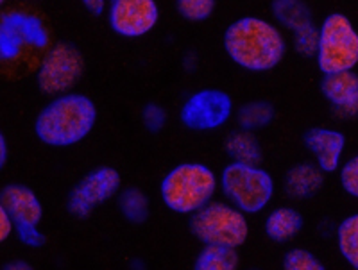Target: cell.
Instances as JSON below:
<instances>
[{"label":"cell","instance_id":"cell-27","mask_svg":"<svg viewBox=\"0 0 358 270\" xmlns=\"http://www.w3.org/2000/svg\"><path fill=\"white\" fill-rule=\"evenodd\" d=\"M15 234V222L9 213L0 206V241H6Z\"/></svg>","mask_w":358,"mask_h":270},{"label":"cell","instance_id":"cell-22","mask_svg":"<svg viewBox=\"0 0 358 270\" xmlns=\"http://www.w3.org/2000/svg\"><path fill=\"white\" fill-rule=\"evenodd\" d=\"M290 43L297 56L306 59H315L319 49V25L315 22L303 25L290 33Z\"/></svg>","mask_w":358,"mask_h":270},{"label":"cell","instance_id":"cell-9","mask_svg":"<svg viewBox=\"0 0 358 270\" xmlns=\"http://www.w3.org/2000/svg\"><path fill=\"white\" fill-rule=\"evenodd\" d=\"M235 103L226 90L201 88L192 91L179 107V122L194 133H213L222 129L235 117Z\"/></svg>","mask_w":358,"mask_h":270},{"label":"cell","instance_id":"cell-20","mask_svg":"<svg viewBox=\"0 0 358 270\" xmlns=\"http://www.w3.org/2000/svg\"><path fill=\"white\" fill-rule=\"evenodd\" d=\"M241 254L235 247L203 246L194 260V270H236Z\"/></svg>","mask_w":358,"mask_h":270},{"label":"cell","instance_id":"cell-28","mask_svg":"<svg viewBox=\"0 0 358 270\" xmlns=\"http://www.w3.org/2000/svg\"><path fill=\"white\" fill-rule=\"evenodd\" d=\"M81 4L90 15H94V17H102V15H106L108 13L110 0H81Z\"/></svg>","mask_w":358,"mask_h":270},{"label":"cell","instance_id":"cell-3","mask_svg":"<svg viewBox=\"0 0 358 270\" xmlns=\"http://www.w3.org/2000/svg\"><path fill=\"white\" fill-rule=\"evenodd\" d=\"M219 190V176L210 165L183 161L162 177L158 192L165 208L176 215L190 217L212 202Z\"/></svg>","mask_w":358,"mask_h":270},{"label":"cell","instance_id":"cell-32","mask_svg":"<svg viewBox=\"0 0 358 270\" xmlns=\"http://www.w3.org/2000/svg\"><path fill=\"white\" fill-rule=\"evenodd\" d=\"M27 2H34V0H27Z\"/></svg>","mask_w":358,"mask_h":270},{"label":"cell","instance_id":"cell-11","mask_svg":"<svg viewBox=\"0 0 358 270\" xmlns=\"http://www.w3.org/2000/svg\"><path fill=\"white\" fill-rule=\"evenodd\" d=\"M106 17L117 36L138 40L156 29L159 6L156 0H111Z\"/></svg>","mask_w":358,"mask_h":270},{"label":"cell","instance_id":"cell-25","mask_svg":"<svg viewBox=\"0 0 358 270\" xmlns=\"http://www.w3.org/2000/svg\"><path fill=\"white\" fill-rule=\"evenodd\" d=\"M142 126L147 133L158 135L167 126V110L158 103H147L142 110Z\"/></svg>","mask_w":358,"mask_h":270},{"label":"cell","instance_id":"cell-30","mask_svg":"<svg viewBox=\"0 0 358 270\" xmlns=\"http://www.w3.org/2000/svg\"><path fill=\"white\" fill-rule=\"evenodd\" d=\"M9 160V145L6 135H0V167H6Z\"/></svg>","mask_w":358,"mask_h":270},{"label":"cell","instance_id":"cell-4","mask_svg":"<svg viewBox=\"0 0 358 270\" xmlns=\"http://www.w3.org/2000/svg\"><path fill=\"white\" fill-rule=\"evenodd\" d=\"M219 188L224 199L245 215H258L271 206L276 195V181L262 165L229 161L219 174Z\"/></svg>","mask_w":358,"mask_h":270},{"label":"cell","instance_id":"cell-7","mask_svg":"<svg viewBox=\"0 0 358 270\" xmlns=\"http://www.w3.org/2000/svg\"><path fill=\"white\" fill-rule=\"evenodd\" d=\"M0 206L15 222V237L29 249H40L47 243V237L40 230L43 220V204L31 186L22 183H8L0 190Z\"/></svg>","mask_w":358,"mask_h":270},{"label":"cell","instance_id":"cell-18","mask_svg":"<svg viewBox=\"0 0 358 270\" xmlns=\"http://www.w3.org/2000/svg\"><path fill=\"white\" fill-rule=\"evenodd\" d=\"M271 15L281 29L289 33L313 22L312 9L305 0H273Z\"/></svg>","mask_w":358,"mask_h":270},{"label":"cell","instance_id":"cell-5","mask_svg":"<svg viewBox=\"0 0 358 270\" xmlns=\"http://www.w3.org/2000/svg\"><path fill=\"white\" fill-rule=\"evenodd\" d=\"M249 215L222 199H213L188 217V231L201 246L241 249L249 238Z\"/></svg>","mask_w":358,"mask_h":270},{"label":"cell","instance_id":"cell-15","mask_svg":"<svg viewBox=\"0 0 358 270\" xmlns=\"http://www.w3.org/2000/svg\"><path fill=\"white\" fill-rule=\"evenodd\" d=\"M305 230V217L297 208L290 204L274 206L264 218V233L278 246L290 243Z\"/></svg>","mask_w":358,"mask_h":270},{"label":"cell","instance_id":"cell-29","mask_svg":"<svg viewBox=\"0 0 358 270\" xmlns=\"http://www.w3.org/2000/svg\"><path fill=\"white\" fill-rule=\"evenodd\" d=\"M2 269L4 270H31L33 269V265H31L29 262H25V260L17 258V260H9V262H6Z\"/></svg>","mask_w":358,"mask_h":270},{"label":"cell","instance_id":"cell-19","mask_svg":"<svg viewBox=\"0 0 358 270\" xmlns=\"http://www.w3.org/2000/svg\"><path fill=\"white\" fill-rule=\"evenodd\" d=\"M274 119H276V107L268 100H249L235 111L236 127L255 133L271 126Z\"/></svg>","mask_w":358,"mask_h":270},{"label":"cell","instance_id":"cell-31","mask_svg":"<svg viewBox=\"0 0 358 270\" xmlns=\"http://www.w3.org/2000/svg\"><path fill=\"white\" fill-rule=\"evenodd\" d=\"M6 2H8V0H0V4H6Z\"/></svg>","mask_w":358,"mask_h":270},{"label":"cell","instance_id":"cell-1","mask_svg":"<svg viewBox=\"0 0 358 270\" xmlns=\"http://www.w3.org/2000/svg\"><path fill=\"white\" fill-rule=\"evenodd\" d=\"M222 49L238 68L251 74H265L285 59L289 41L285 31L274 20L245 15L226 27Z\"/></svg>","mask_w":358,"mask_h":270},{"label":"cell","instance_id":"cell-6","mask_svg":"<svg viewBox=\"0 0 358 270\" xmlns=\"http://www.w3.org/2000/svg\"><path fill=\"white\" fill-rule=\"evenodd\" d=\"M315 65L322 74L355 70L358 65V29L344 13H330L319 24Z\"/></svg>","mask_w":358,"mask_h":270},{"label":"cell","instance_id":"cell-14","mask_svg":"<svg viewBox=\"0 0 358 270\" xmlns=\"http://www.w3.org/2000/svg\"><path fill=\"white\" fill-rule=\"evenodd\" d=\"M326 184V174L313 160L294 163L283 176V193L290 201H312Z\"/></svg>","mask_w":358,"mask_h":270},{"label":"cell","instance_id":"cell-10","mask_svg":"<svg viewBox=\"0 0 358 270\" xmlns=\"http://www.w3.org/2000/svg\"><path fill=\"white\" fill-rule=\"evenodd\" d=\"M122 190V174L110 165H99L70 188L65 208L70 217L85 220L99 206L117 199Z\"/></svg>","mask_w":358,"mask_h":270},{"label":"cell","instance_id":"cell-17","mask_svg":"<svg viewBox=\"0 0 358 270\" xmlns=\"http://www.w3.org/2000/svg\"><path fill=\"white\" fill-rule=\"evenodd\" d=\"M118 213L127 224L143 225L151 217V199L138 186H126L117 195Z\"/></svg>","mask_w":358,"mask_h":270},{"label":"cell","instance_id":"cell-13","mask_svg":"<svg viewBox=\"0 0 358 270\" xmlns=\"http://www.w3.org/2000/svg\"><path fill=\"white\" fill-rule=\"evenodd\" d=\"M319 91L330 104L337 119H358V74L355 70L322 74Z\"/></svg>","mask_w":358,"mask_h":270},{"label":"cell","instance_id":"cell-12","mask_svg":"<svg viewBox=\"0 0 358 270\" xmlns=\"http://www.w3.org/2000/svg\"><path fill=\"white\" fill-rule=\"evenodd\" d=\"M301 142L326 176L341 170L348 145L346 135L341 129L313 126L303 133Z\"/></svg>","mask_w":358,"mask_h":270},{"label":"cell","instance_id":"cell-8","mask_svg":"<svg viewBox=\"0 0 358 270\" xmlns=\"http://www.w3.org/2000/svg\"><path fill=\"white\" fill-rule=\"evenodd\" d=\"M85 74V58L70 41H57L43 54L36 70V87L47 97L73 91Z\"/></svg>","mask_w":358,"mask_h":270},{"label":"cell","instance_id":"cell-24","mask_svg":"<svg viewBox=\"0 0 358 270\" xmlns=\"http://www.w3.org/2000/svg\"><path fill=\"white\" fill-rule=\"evenodd\" d=\"M283 270H324V263L305 247H290L281 258Z\"/></svg>","mask_w":358,"mask_h":270},{"label":"cell","instance_id":"cell-2","mask_svg":"<svg viewBox=\"0 0 358 270\" xmlns=\"http://www.w3.org/2000/svg\"><path fill=\"white\" fill-rule=\"evenodd\" d=\"M97 117L94 98L79 91H69L50 97L34 119L33 131L47 147H73L94 131Z\"/></svg>","mask_w":358,"mask_h":270},{"label":"cell","instance_id":"cell-26","mask_svg":"<svg viewBox=\"0 0 358 270\" xmlns=\"http://www.w3.org/2000/svg\"><path fill=\"white\" fill-rule=\"evenodd\" d=\"M338 183L346 195L351 199H358V152L351 158L344 160L341 170H338Z\"/></svg>","mask_w":358,"mask_h":270},{"label":"cell","instance_id":"cell-23","mask_svg":"<svg viewBox=\"0 0 358 270\" xmlns=\"http://www.w3.org/2000/svg\"><path fill=\"white\" fill-rule=\"evenodd\" d=\"M176 11L183 20L190 24H201L213 17L217 0H174Z\"/></svg>","mask_w":358,"mask_h":270},{"label":"cell","instance_id":"cell-33","mask_svg":"<svg viewBox=\"0 0 358 270\" xmlns=\"http://www.w3.org/2000/svg\"><path fill=\"white\" fill-rule=\"evenodd\" d=\"M110 2H111V0H110Z\"/></svg>","mask_w":358,"mask_h":270},{"label":"cell","instance_id":"cell-16","mask_svg":"<svg viewBox=\"0 0 358 270\" xmlns=\"http://www.w3.org/2000/svg\"><path fill=\"white\" fill-rule=\"evenodd\" d=\"M224 152L229 158V161L245 165H262L264 163V147L257 133L236 127L229 131L224 138L222 144Z\"/></svg>","mask_w":358,"mask_h":270},{"label":"cell","instance_id":"cell-21","mask_svg":"<svg viewBox=\"0 0 358 270\" xmlns=\"http://www.w3.org/2000/svg\"><path fill=\"white\" fill-rule=\"evenodd\" d=\"M335 241L341 258L353 270H358V213L342 218L335 230Z\"/></svg>","mask_w":358,"mask_h":270}]
</instances>
